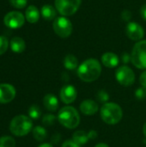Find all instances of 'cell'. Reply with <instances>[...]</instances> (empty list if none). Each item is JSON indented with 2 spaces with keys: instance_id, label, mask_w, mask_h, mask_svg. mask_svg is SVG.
I'll return each instance as SVG.
<instances>
[{
  "instance_id": "6da1fadb",
  "label": "cell",
  "mask_w": 146,
  "mask_h": 147,
  "mask_svg": "<svg viewBox=\"0 0 146 147\" xmlns=\"http://www.w3.org/2000/svg\"><path fill=\"white\" fill-rule=\"evenodd\" d=\"M102 73V65L96 59H89L83 61L77 68L78 78L86 83L94 82L99 78Z\"/></svg>"
},
{
  "instance_id": "7a4b0ae2",
  "label": "cell",
  "mask_w": 146,
  "mask_h": 147,
  "mask_svg": "<svg viewBox=\"0 0 146 147\" xmlns=\"http://www.w3.org/2000/svg\"><path fill=\"white\" fill-rule=\"evenodd\" d=\"M123 112L120 105L114 102H106L101 109V118L108 125H115L120 121Z\"/></svg>"
},
{
  "instance_id": "3957f363",
  "label": "cell",
  "mask_w": 146,
  "mask_h": 147,
  "mask_svg": "<svg viewBox=\"0 0 146 147\" xmlns=\"http://www.w3.org/2000/svg\"><path fill=\"white\" fill-rule=\"evenodd\" d=\"M58 121L65 127L68 129H74L80 123V116L75 108L71 106H65L59 110Z\"/></svg>"
},
{
  "instance_id": "277c9868",
  "label": "cell",
  "mask_w": 146,
  "mask_h": 147,
  "mask_svg": "<svg viewBox=\"0 0 146 147\" xmlns=\"http://www.w3.org/2000/svg\"><path fill=\"white\" fill-rule=\"evenodd\" d=\"M33 128V122L30 117L20 115L12 119L9 124L11 134L15 136L22 137L28 134Z\"/></svg>"
},
{
  "instance_id": "5b68a950",
  "label": "cell",
  "mask_w": 146,
  "mask_h": 147,
  "mask_svg": "<svg viewBox=\"0 0 146 147\" xmlns=\"http://www.w3.org/2000/svg\"><path fill=\"white\" fill-rule=\"evenodd\" d=\"M132 62L139 69H146V40L138 41L132 51Z\"/></svg>"
},
{
  "instance_id": "8992f818",
  "label": "cell",
  "mask_w": 146,
  "mask_h": 147,
  "mask_svg": "<svg viewBox=\"0 0 146 147\" xmlns=\"http://www.w3.org/2000/svg\"><path fill=\"white\" fill-rule=\"evenodd\" d=\"M81 3L82 0H55V7L63 16H70L78 10Z\"/></svg>"
},
{
  "instance_id": "52a82bcc",
  "label": "cell",
  "mask_w": 146,
  "mask_h": 147,
  "mask_svg": "<svg viewBox=\"0 0 146 147\" xmlns=\"http://www.w3.org/2000/svg\"><path fill=\"white\" fill-rule=\"evenodd\" d=\"M52 28L55 34L61 38L69 37L72 32V23L65 16L57 17L53 21Z\"/></svg>"
},
{
  "instance_id": "ba28073f",
  "label": "cell",
  "mask_w": 146,
  "mask_h": 147,
  "mask_svg": "<svg viewBox=\"0 0 146 147\" xmlns=\"http://www.w3.org/2000/svg\"><path fill=\"white\" fill-rule=\"evenodd\" d=\"M115 78L120 84L126 87L133 85L135 82V74L133 71L126 65L120 66L116 70Z\"/></svg>"
},
{
  "instance_id": "9c48e42d",
  "label": "cell",
  "mask_w": 146,
  "mask_h": 147,
  "mask_svg": "<svg viewBox=\"0 0 146 147\" xmlns=\"http://www.w3.org/2000/svg\"><path fill=\"white\" fill-rule=\"evenodd\" d=\"M3 22L6 27L12 29H17L23 26L25 22V16L21 12L10 11L4 16Z\"/></svg>"
},
{
  "instance_id": "30bf717a",
  "label": "cell",
  "mask_w": 146,
  "mask_h": 147,
  "mask_svg": "<svg viewBox=\"0 0 146 147\" xmlns=\"http://www.w3.org/2000/svg\"><path fill=\"white\" fill-rule=\"evenodd\" d=\"M126 34L129 39L135 41H139L143 39L145 35V31L143 27L134 22H131L126 25Z\"/></svg>"
},
{
  "instance_id": "8fae6325",
  "label": "cell",
  "mask_w": 146,
  "mask_h": 147,
  "mask_svg": "<svg viewBox=\"0 0 146 147\" xmlns=\"http://www.w3.org/2000/svg\"><path fill=\"white\" fill-rule=\"evenodd\" d=\"M60 99L65 104L72 103L77 96V91L73 85L66 84L60 90Z\"/></svg>"
},
{
  "instance_id": "7c38bea8",
  "label": "cell",
  "mask_w": 146,
  "mask_h": 147,
  "mask_svg": "<svg viewBox=\"0 0 146 147\" xmlns=\"http://www.w3.org/2000/svg\"><path fill=\"white\" fill-rule=\"evenodd\" d=\"M15 96V89L9 84H0V103H9Z\"/></svg>"
},
{
  "instance_id": "4fadbf2b",
  "label": "cell",
  "mask_w": 146,
  "mask_h": 147,
  "mask_svg": "<svg viewBox=\"0 0 146 147\" xmlns=\"http://www.w3.org/2000/svg\"><path fill=\"white\" fill-rule=\"evenodd\" d=\"M97 137V132L95 130H91L89 133H86L84 131H77L72 135V140L75 141L79 146L86 144L89 140H95Z\"/></svg>"
},
{
  "instance_id": "5bb4252c",
  "label": "cell",
  "mask_w": 146,
  "mask_h": 147,
  "mask_svg": "<svg viewBox=\"0 0 146 147\" xmlns=\"http://www.w3.org/2000/svg\"><path fill=\"white\" fill-rule=\"evenodd\" d=\"M80 110L85 115H93L98 111V105L95 101L86 99L81 102Z\"/></svg>"
},
{
  "instance_id": "9a60e30c",
  "label": "cell",
  "mask_w": 146,
  "mask_h": 147,
  "mask_svg": "<svg viewBox=\"0 0 146 147\" xmlns=\"http://www.w3.org/2000/svg\"><path fill=\"white\" fill-rule=\"evenodd\" d=\"M102 62L104 65V66L108 68H114L119 65L120 59L115 53L108 52L102 56Z\"/></svg>"
},
{
  "instance_id": "2e32d148",
  "label": "cell",
  "mask_w": 146,
  "mask_h": 147,
  "mask_svg": "<svg viewBox=\"0 0 146 147\" xmlns=\"http://www.w3.org/2000/svg\"><path fill=\"white\" fill-rule=\"evenodd\" d=\"M43 104L48 111L54 112L57 110L59 107V101H58V98L54 95L47 94L44 96Z\"/></svg>"
},
{
  "instance_id": "e0dca14e",
  "label": "cell",
  "mask_w": 146,
  "mask_h": 147,
  "mask_svg": "<svg viewBox=\"0 0 146 147\" xmlns=\"http://www.w3.org/2000/svg\"><path fill=\"white\" fill-rule=\"evenodd\" d=\"M26 20L30 23H35L40 19V12L39 9L34 5H30L27 8L25 13Z\"/></svg>"
},
{
  "instance_id": "ac0fdd59",
  "label": "cell",
  "mask_w": 146,
  "mask_h": 147,
  "mask_svg": "<svg viewBox=\"0 0 146 147\" xmlns=\"http://www.w3.org/2000/svg\"><path fill=\"white\" fill-rule=\"evenodd\" d=\"M10 48L14 53H21L26 48V43L21 37H14L10 40Z\"/></svg>"
},
{
  "instance_id": "d6986e66",
  "label": "cell",
  "mask_w": 146,
  "mask_h": 147,
  "mask_svg": "<svg viewBox=\"0 0 146 147\" xmlns=\"http://www.w3.org/2000/svg\"><path fill=\"white\" fill-rule=\"evenodd\" d=\"M56 9L50 5V4H45L42 6L40 13L43 16V18L46 21L53 20L56 17Z\"/></svg>"
},
{
  "instance_id": "ffe728a7",
  "label": "cell",
  "mask_w": 146,
  "mask_h": 147,
  "mask_svg": "<svg viewBox=\"0 0 146 147\" xmlns=\"http://www.w3.org/2000/svg\"><path fill=\"white\" fill-rule=\"evenodd\" d=\"M64 66L67 70H75L78 66L77 59L72 54H67L64 59Z\"/></svg>"
},
{
  "instance_id": "44dd1931",
  "label": "cell",
  "mask_w": 146,
  "mask_h": 147,
  "mask_svg": "<svg viewBox=\"0 0 146 147\" xmlns=\"http://www.w3.org/2000/svg\"><path fill=\"white\" fill-rule=\"evenodd\" d=\"M32 133H33V136L34 138L39 141V142H42L46 140V136H47V133H46V130L43 127H40V126H37V127H34L32 130Z\"/></svg>"
},
{
  "instance_id": "7402d4cb",
  "label": "cell",
  "mask_w": 146,
  "mask_h": 147,
  "mask_svg": "<svg viewBox=\"0 0 146 147\" xmlns=\"http://www.w3.org/2000/svg\"><path fill=\"white\" fill-rule=\"evenodd\" d=\"M28 115L33 120H38L41 115V110L38 105H32L28 109Z\"/></svg>"
},
{
  "instance_id": "603a6c76",
  "label": "cell",
  "mask_w": 146,
  "mask_h": 147,
  "mask_svg": "<svg viewBox=\"0 0 146 147\" xmlns=\"http://www.w3.org/2000/svg\"><path fill=\"white\" fill-rule=\"evenodd\" d=\"M15 141L10 136H3L0 138V147H15Z\"/></svg>"
},
{
  "instance_id": "cb8c5ba5",
  "label": "cell",
  "mask_w": 146,
  "mask_h": 147,
  "mask_svg": "<svg viewBox=\"0 0 146 147\" xmlns=\"http://www.w3.org/2000/svg\"><path fill=\"white\" fill-rule=\"evenodd\" d=\"M55 121H56V117L52 114L46 115L42 118V123L46 127H50V126L53 125Z\"/></svg>"
},
{
  "instance_id": "d4e9b609",
  "label": "cell",
  "mask_w": 146,
  "mask_h": 147,
  "mask_svg": "<svg viewBox=\"0 0 146 147\" xmlns=\"http://www.w3.org/2000/svg\"><path fill=\"white\" fill-rule=\"evenodd\" d=\"M96 98L101 102H107L108 101V99H109V95H108V93L106 90H99L97 92Z\"/></svg>"
},
{
  "instance_id": "484cf974",
  "label": "cell",
  "mask_w": 146,
  "mask_h": 147,
  "mask_svg": "<svg viewBox=\"0 0 146 147\" xmlns=\"http://www.w3.org/2000/svg\"><path fill=\"white\" fill-rule=\"evenodd\" d=\"M9 47V40L5 36H0V55L3 54Z\"/></svg>"
},
{
  "instance_id": "4316f807",
  "label": "cell",
  "mask_w": 146,
  "mask_h": 147,
  "mask_svg": "<svg viewBox=\"0 0 146 147\" xmlns=\"http://www.w3.org/2000/svg\"><path fill=\"white\" fill-rule=\"evenodd\" d=\"M9 3L15 9H23L28 3L27 0H9Z\"/></svg>"
},
{
  "instance_id": "83f0119b",
  "label": "cell",
  "mask_w": 146,
  "mask_h": 147,
  "mask_svg": "<svg viewBox=\"0 0 146 147\" xmlns=\"http://www.w3.org/2000/svg\"><path fill=\"white\" fill-rule=\"evenodd\" d=\"M135 96L139 100H144L146 98V89L145 88H139L135 91Z\"/></svg>"
},
{
  "instance_id": "f1b7e54d",
  "label": "cell",
  "mask_w": 146,
  "mask_h": 147,
  "mask_svg": "<svg viewBox=\"0 0 146 147\" xmlns=\"http://www.w3.org/2000/svg\"><path fill=\"white\" fill-rule=\"evenodd\" d=\"M62 147H81V146H79L78 144H77L75 141L73 140H65L63 145H62Z\"/></svg>"
},
{
  "instance_id": "f546056e",
  "label": "cell",
  "mask_w": 146,
  "mask_h": 147,
  "mask_svg": "<svg viewBox=\"0 0 146 147\" xmlns=\"http://www.w3.org/2000/svg\"><path fill=\"white\" fill-rule=\"evenodd\" d=\"M121 17L124 21H129L132 17V14L129 10H124L121 14Z\"/></svg>"
},
{
  "instance_id": "4dcf8cb0",
  "label": "cell",
  "mask_w": 146,
  "mask_h": 147,
  "mask_svg": "<svg viewBox=\"0 0 146 147\" xmlns=\"http://www.w3.org/2000/svg\"><path fill=\"white\" fill-rule=\"evenodd\" d=\"M139 82H140L141 85L146 89V71L141 74V76L139 78Z\"/></svg>"
},
{
  "instance_id": "1f68e13d",
  "label": "cell",
  "mask_w": 146,
  "mask_h": 147,
  "mask_svg": "<svg viewBox=\"0 0 146 147\" xmlns=\"http://www.w3.org/2000/svg\"><path fill=\"white\" fill-rule=\"evenodd\" d=\"M130 60H132V57H131V55L129 53H125L122 54V61H123V63L127 64V63L130 62Z\"/></svg>"
},
{
  "instance_id": "d6a6232c",
  "label": "cell",
  "mask_w": 146,
  "mask_h": 147,
  "mask_svg": "<svg viewBox=\"0 0 146 147\" xmlns=\"http://www.w3.org/2000/svg\"><path fill=\"white\" fill-rule=\"evenodd\" d=\"M140 14H141V16L143 17V19L146 21V3L145 4H144V5L141 7Z\"/></svg>"
},
{
  "instance_id": "836d02e7",
  "label": "cell",
  "mask_w": 146,
  "mask_h": 147,
  "mask_svg": "<svg viewBox=\"0 0 146 147\" xmlns=\"http://www.w3.org/2000/svg\"><path fill=\"white\" fill-rule=\"evenodd\" d=\"M95 147H109L107 144H105V143H100V144H97L96 146Z\"/></svg>"
},
{
  "instance_id": "e575fe53",
  "label": "cell",
  "mask_w": 146,
  "mask_h": 147,
  "mask_svg": "<svg viewBox=\"0 0 146 147\" xmlns=\"http://www.w3.org/2000/svg\"><path fill=\"white\" fill-rule=\"evenodd\" d=\"M39 147H53L51 144H47V143H45V144H42L40 145Z\"/></svg>"
},
{
  "instance_id": "d590c367",
  "label": "cell",
  "mask_w": 146,
  "mask_h": 147,
  "mask_svg": "<svg viewBox=\"0 0 146 147\" xmlns=\"http://www.w3.org/2000/svg\"><path fill=\"white\" fill-rule=\"evenodd\" d=\"M143 134H144V135L146 137V122L145 123L144 127H143Z\"/></svg>"
}]
</instances>
